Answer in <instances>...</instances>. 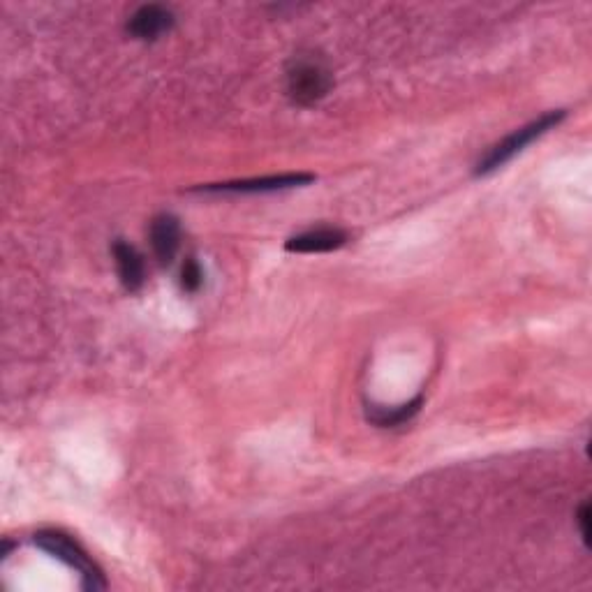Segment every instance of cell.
<instances>
[{"instance_id":"1","label":"cell","mask_w":592,"mask_h":592,"mask_svg":"<svg viewBox=\"0 0 592 592\" xmlns=\"http://www.w3.org/2000/svg\"><path fill=\"white\" fill-rule=\"evenodd\" d=\"M35 544L40 546L42 551L54 555L56 560H61L68 567H72L74 572L79 574L81 588L84 590L98 592L107 588L102 569L95 565L91 555L81 549V544L74 542L70 535H63V532H56V530H42L35 535Z\"/></svg>"},{"instance_id":"2","label":"cell","mask_w":592,"mask_h":592,"mask_svg":"<svg viewBox=\"0 0 592 592\" xmlns=\"http://www.w3.org/2000/svg\"><path fill=\"white\" fill-rule=\"evenodd\" d=\"M562 118H565V111H549V114L539 116L537 121H532L528 125H523L521 130L512 132V135L495 144L491 151H488L484 158L477 162L475 174L477 176H486V174L495 172V169L505 167L507 162L514 158V155H518L525 146H530L532 142H535V139H539L542 135H546L549 130H553L555 125L562 121Z\"/></svg>"},{"instance_id":"3","label":"cell","mask_w":592,"mask_h":592,"mask_svg":"<svg viewBox=\"0 0 592 592\" xmlns=\"http://www.w3.org/2000/svg\"><path fill=\"white\" fill-rule=\"evenodd\" d=\"M333 79L324 63L315 58H296L287 70V93L294 105L310 107L331 91Z\"/></svg>"},{"instance_id":"4","label":"cell","mask_w":592,"mask_h":592,"mask_svg":"<svg viewBox=\"0 0 592 592\" xmlns=\"http://www.w3.org/2000/svg\"><path fill=\"white\" fill-rule=\"evenodd\" d=\"M313 174H283V176H264V179H248V181H229V183H211L197 188L199 192H276L287 188H299V185L313 183Z\"/></svg>"},{"instance_id":"5","label":"cell","mask_w":592,"mask_h":592,"mask_svg":"<svg viewBox=\"0 0 592 592\" xmlns=\"http://www.w3.org/2000/svg\"><path fill=\"white\" fill-rule=\"evenodd\" d=\"M174 26V14L162 5H144L128 21V33L137 40H158Z\"/></svg>"},{"instance_id":"6","label":"cell","mask_w":592,"mask_h":592,"mask_svg":"<svg viewBox=\"0 0 592 592\" xmlns=\"http://www.w3.org/2000/svg\"><path fill=\"white\" fill-rule=\"evenodd\" d=\"M151 246L153 255L162 266L172 264L176 253L181 248V225L179 220L169 213H162V216L153 218L151 222Z\"/></svg>"},{"instance_id":"7","label":"cell","mask_w":592,"mask_h":592,"mask_svg":"<svg viewBox=\"0 0 592 592\" xmlns=\"http://www.w3.org/2000/svg\"><path fill=\"white\" fill-rule=\"evenodd\" d=\"M347 239V232L338 227H322L313 229V232L292 236L290 241L285 243V250L290 253H331V250L343 248Z\"/></svg>"},{"instance_id":"8","label":"cell","mask_w":592,"mask_h":592,"mask_svg":"<svg viewBox=\"0 0 592 592\" xmlns=\"http://www.w3.org/2000/svg\"><path fill=\"white\" fill-rule=\"evenodd\" d=\"M111 253H114L116 271H118V278H121L123 287L128 292H137L146 280L144 259H142V255H139V250L125 241H116L114 248H111Z\"/></svg>"},{"instance_id":"9","label":"cell","mask_w":592,"mask_h":592,"mask_svg":"<svg viewBox=\"0 0 592 592\" xmlns=\"http://www.w3.org/2000/svg\"><path fill=\"white\" fill-rule=\"evenodd\" d=\"M421 403H424V398L417 396L414 401L405 403V405H398V407H373V410H368V419L373 421L375 426H382V428L401 426L419 412Z\"/></svg>"},{"instance_id":"10","label":"cell","mask_w":592,"mask_h":592,"mask_svg":"<svg viewBox=\"0 0 592 592\" xmlns=\"http://www.w3.org/2000/svg\"><path fill=\"white\" fill-rule=\"evenodd\" d=\"M181 287L183 292H197L199 287H202V269H199V264L195 259L188 257L183 264V271H181Z\"/></svg>"},{"instance_id":"11","label":"cell","mask_w":592,"mask_h":592,"mask_svg":"<svg viewBox=\"0 0 592 592\" xmlns=\"http://www.w3.org/2000/svg\"><path fill=\"white\" fill-rule=\"evenodd\" d=\"M576 521H579V530H581V539L583 544L590 546V505L583 502L579 507V514H576Z\"/></svg>"}]
</instances>
